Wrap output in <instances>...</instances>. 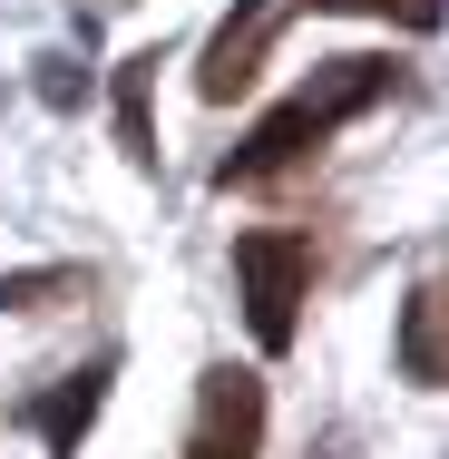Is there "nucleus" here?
I'll list each match as a JSON object with an SVG mask.
<instances>
[{"mask_svg":"<svg viewBox=\"0 0 449 459\" xmlns=\"http://www.w3.org/2000/svg\"><path fill=\"white\" fill-rule=\"evenodd\" d=\"M381 98H401V59H371V49H352V59H323L303 89L283 98V108H264L255 127H245V147L215 167V186L235 195V186H264L283 177V167H303L342 117H361V108H381Z\"/></svg>","mask_w":449,"mask_h":459,"instance_id":"f257e3e1","label":"nucleus"},{"mask_svg":"<svg viewBox=\"0 0 449 459\" xmlns=\"http://www.w3.org/2000/svg\"><path fill=\"white\" fill-rule=\"evenodd\" d=\"M235 283H245L255 342H264V352H293V333H303V283H313V235H283V225L235 235Z\"/></svg>","mask_w":449,"mask_h":459,"instance_id":"f03ea898","label":"nucleus"},{"mask_svg":"<svg viewBox=\"0 0 449 459\" xmlns=\"http://www.w3.org/2000/svg\"><path fill=\"white\" fill-rule=\"evenodd\" d=\"M186 459H264V381L235 362H215L195 381V430H186Z\"/></svg>","mask_w":449,"mask_h":459,"instance_id":"7ed1b4c3","label":"nucleus"},{"mask_svg":"<svg viewBox=\"0 0 449 459\" xmlns=\"http://www.w3.org/2000/svg\"><path fill=\"white\" fill-rule=\"evenodd\" d=\"M108 381H117V352H98V362H79L69 381H59V391H39V401L20 411V420H30L39 440H49V459H79V440H89V420L108 411Z\"/></svg>","mask_w":449,"mask_h":459,"instance_id":"20e7f679","label":"nucleus"},{"mask_svg":"<svg viewBox=\"0 0 449 459\" xmlns=\"http://www.w3.org/2000/svg\"><path fill=\"white\" fill-rule=\"evenodd\" d=\"M449 293H440V274H420L410 283V293H401V381H410V391H440L449 381V313H440Z\"/></svg>","mask_w":449,"mask_h":459,"instance_id":"39448f33","label":"nucleus"},{"mask_svg":"<svg viewBox=\"0 0 449 459\" xmlns=\"http://www.w3.org/2000/svg\"><path fill=\"white\" fill-rule=\"evenodd\" d=\"M273 20H283V0H245V10L215 30V49H205V69H195V89H205V98H235L245 79H255V49L273 39Z\"/></svg>","mask_w":449,"mask_h":459,"instance_id":"423d86ee","label":"nucleus"},{"mask_svg":"<svg viewBox=\"0 0 449 459\" xmlns=\"http://www.w3.org/2000/svg\"><path fill=\"white\" fill-rule=\"evenodd\" d=\"M157 59L167 49L117 59V147H127V167H157Z\"/></svg>","mask_w":449,"mask_h":459,"instance_id":"0eeeda50","label":"nucleus"},{"mask_svg":"<svg viewBox=\"0 0 449 459\" xmlns=\"http://www.w3.org/2000/svg\"><path fill=\"white\" fill-rule=\"evenodd\" d=\"M30 89H39V108H89V20H79V49H39L30 59Z\"/></svg>","mask_w":449,"mask_h":459,"instance_id":"6e6552de","label":"nucleus"},{"mask_svg":"<svg viewBox=\"0 0 449 459\" xmlns=\"http://www.w3.org/2000/svg\"><path fill=\"white\" fill-rule=\"evenodd\" d=\"M69 293H89L79 264H30V274H0V313H49V303H69Z\"/></svg>","mask_w":449,"mask_h":459,"instance_id":"1a4fd4ad","label":"nucleus"},{"mask_svg":"<svg viewBox=\"0 0 449 459\" xmlns=\"http://www.w3.org/2000/svg\"><path fill=\"white\" fill-rule=\"evenodd\" d=\"M313 10H371V20H401V30H440V0H313Z\"/></svg>","mask_w":449,"mask_h":459,"instance_id":"9d476101","label":"nucleus"}]
</instances>
